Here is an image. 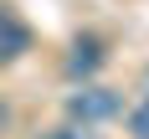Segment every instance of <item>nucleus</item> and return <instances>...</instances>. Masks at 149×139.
Masks as SVG:
<instances>
[{
    "instance_id": "f257e3e1",
    "label": "nucleus",
    "mask_w": 149,
    "mask_h": 139,
    "mask_svg": "<svg viewBox=\"0 0 149 139\" xmlns=\"http://www.w3.org/2000/svg\"><path fill=\"white\" fill-rule=\"evenodd\" d=\"M118 108H123V98L113 88H98V82H82V88L67 98V119L72 124H108V119H118Z\"/></svg>"
},
{
    "instance_id": "f03ea898",
    "label": "nucleus",
    "mask_w": 149,
    "mask_h": 139,
    "mask_svg": "<svg viewBox=\"0 0 149 139\" xmlns=\"http://www.w3.org/2000/svg\"><path fill=\"white\" fill-rule=\"evenodd\" d=\"M26 52H31L26 21H15L10 10H0V62H15V57H26Z\"/></svg>"
},
{
    "instance_id": "7ed1b4c3",
    "label": "nucleus",
    "mask_w": 149,
    "mask_h": 139,
    "mask_svg": "<svg viewBox=\"0 0 149 139\" xmlns=\"http://www.w3.org/2000/svg\"><path fill=\"white\" fill-rule=\"evenodd\" d=\"M98 62H103L98 41H77L72 57H67V72H72V77H88V72H98Z\"/></svg>"
},
{
    "instance_id": "20e7f679",
    "label": "nucleus",
    "mask_w": 149,
    "mask_h": 139,
    "mask_svg": "<svg viewBox=\"0 0 149 139\" xmlns=\"http://www.w3.org/2000/svg\"><path fill=\"white\" fill-rule=\"evenodd\" d=\"M129 134H134V139H149V93H144V103L129 113Z\"/></svg>"
},
{
    "instance_id": "39448f33",
    "label": "nucleus",
    "mask_w": 149,
    "mask_h": 139,
    "mask_svg": "<svg viewBox=\"0 0 149 139\" xmlns=\"http://www.w3.org/2000/svg\"><path fill=\"white\" fill-rule=\"evenodd\" d=\"M46 139H88V134H82L77 124H62V129H52V134H46Z\"/></svg>"
},
{
    "instance_id": "423d86ee",
    "label": "nucleus",
    "mask_w": 149,
    "mask_h": 139,
    "mask_svg": "<svg viewBox=\"0 0 149 139\" xmlns=\"http://www.w3.org/2000/svg\"><path fill=\"white\" fill-rule=\"evenodd\" d=\"M0 129H5V103H0Z\"/></svg>"
}]
</instances>
